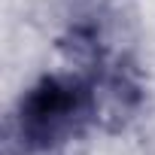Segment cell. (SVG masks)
Returning a JSON list of instances; mask_svg holds the SVG:
<instances>
[{
  "instance_id": "6da1fadb",
  "label": "cell",
  "mask_w": 155,
  "mask_h": 155,
  "mask_svg": "<svg viewBox=\"0 0 155 155\" xmlns=\"http://www.w3.org/2000/svg\"><path fill=\"white\" fill-rule=\"evenodd\" d=\"M94 119V91L85 76H43L18 104V134L31 149H55Z\"/></svg>"
}]
</instances>
